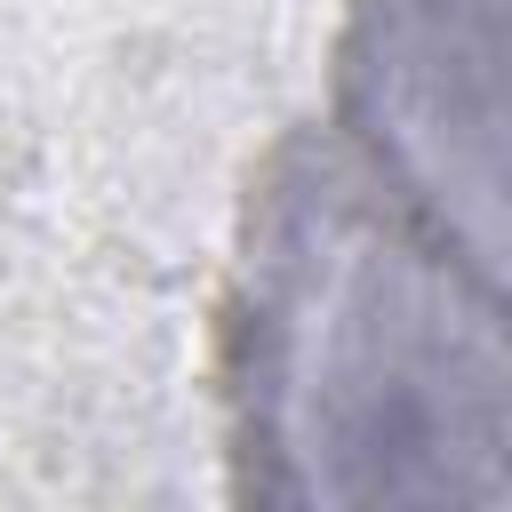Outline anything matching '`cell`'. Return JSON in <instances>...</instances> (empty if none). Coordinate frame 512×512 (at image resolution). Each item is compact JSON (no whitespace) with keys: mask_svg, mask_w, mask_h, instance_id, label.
Here are the masks:
<instances>
[{"mask_svg":"<svg viewBox=\"0 0 512 512\" xmlns=\"http://www.w3.org/2000/svg\"><path fill=\"white\" fill-rule=\"evenodd\" d=\"M240 336L256 440L312 496H496V256L376 176L312 168L272 208Z\"/></svg>","mask_w":512,"mask_h":512,"instance_id":"obj_1","label":"cell"},{"mask_svg":"<svg viewBox=\"0 0 512 512\" xmlns=\"http://www.w3.org/2000/svg\"><path fill=\"white\" fill-rule=\"evenodd\" d=\"M344 112L360 176L472 248H504V0H368Z\"/></svg>","mask_w":512,"mask_h":512,"instance_id":"obj_2","label":"cell"}]
</instances>
